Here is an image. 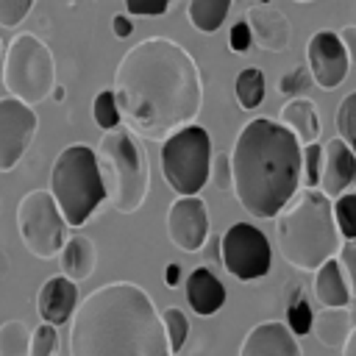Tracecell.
Here are the masks:
<instances>
[{
	"label": "cell",
	"instance_id": "cell-1",
	"mask_svg": "<svg viewBox=\"0 0 356 356\" xmlns=\"http://www.w3.org/2000/svg\"><path fill=\"white\" fill-rule=\"evenodd\" d=\"M114 95L134 134L164 142L200 114V67L184 44L167 36H150L120 58L114 70Z\"/></svg>",
	"mask_w": 356,
	"mask_h": 356
},
{
	"label": "cell",
	"instance_id": "cell-2",
	"mask_svg": "<svg viewBox=\"0 0 356 356\" xmlns=\"http://www.w3.org/2000/svg\"><path fill=\"white\" fill-rule=\"evenodd\" d=\"M70 356H172V345L153 298L131 281H111L78 303Z\"/></svg>",
	"mask_w": 356,
	"mask_h": 356
},
{
	"label": "cell",
	"instance_id": "cell-3",
	"mask_svg": "<svg viewBox=\"0 0 356 356\" xmlns=\"http://www.w3.org/2000/svg\"><path fill=\"white\" fill-rule=\"evenodd\" d=\"M231 170L239 206L259 220L278 217L298 195L303 150L284 122L256 117L234 142Z\"/></svg>",
	"mask_w": 356,
	"mask_h": 356
},
{
	"label": "cell",
	"instance_id": "cell-4",
	"mask_svg": "<svg viewBox=\"0 0 356 356\" xmlns=\"http://www.w3.org/2000/svg\"><path fill=\"white\" fill-rule=\"evenodd\" d=\"M278 253L286 264L303 273H317L339 250V228L334 220V200L314 186L300 189L275 222Z\"/></svg>",
	"mask_w": 356,
	"mask_h": 356
},
{
	"label": "cell",
	"instance_id": "cell-5",
	"mask_svg": "<svg viewBox=\"0 0 356 356\" xmlns=\"http://www.w3.org/2000/svg\"><path fill=\"white\" fill-rule=\"evenodd\" d=\"M97 164L106 184V200L120 214H134L150 192V164L134 134L111 128L100 136Z\"/></svg>",
	"mask_w": 356,
	"mask_h": 356
},
{
	"label": "cell",
	"instance_id": "cell-6",
	"mask_svg": "<svg viewBox=\"0 0 356 356\" xmlns=\"http://www.w3.org/2000/svg\"><path fill=\"white\" fill-rule=\"evenodd\" d=\"M50 192L67 220V225L81 228L106 200V184L100 175L97 153L89 145L64 147L50 170Z\"/></svg>",
	"mask_w": 356,
	"mask_h": 356
},
{
	"label": "cell",
	"instance_id": "cell-7",
	"mask_svg": "<svg viewBox=\"0 0 356 356\" xmlns=\"http://www.w3.org/2000/svg\"><path fill=\"white\" fill-rule=\"evenodd\" d=\"M3 86L11 97L36 106L53 95L56 83V58L50 47L33 33H17L3 56Z\"/></svg>",
	"mask_w": 356,
	"mask_h": 356
},
{
	"label": "cell",
	"instance_id": "cell-8",
	"mask_svg": "<svg viewBox=\"0 0 356 356\" xmlns=\"http://www.w3.org/2000/svg\"><path fill=\"white\" fill-rule=\"evenodd\" d=\"M161 175L175 195H197L211 175V136L200 125H184L161 142Z\"/></svg>",
	"mask_w": 356,
	"mask_h": 356
},
{
	"label": "cell",
	"instance_id": "cell-9",
	"mask_svg": "<svg viewBox=\"0 0 356 356\" xmlns=\"http://www.w3.org/2000/svg\"><path fill=\"white\" fill-rule=\"evenodd\" d=\"M17 228L25 250L36 259L58 256L67 242V220L50 189H33L19 200Z\"/></svg>",
	"mask_w": 356,
	"mask_h": 356
},
{
	"label": "cell",
	"instance_id": "cell-10",
	"mask_svg": "<svg viewBox=\"0 0 356 356\" xmlns=\"http://www.w3.org/2000/svg\"><path fill=\"white\" fill-rule=\"evenodd\" d=\"M273 250L261 228L234 222L222 234V267L239 281H256L270 273Z\"/></svg>",
	"mask_w": 356,
	"mask_h": 356
},
{
	"label": "cell",
	"instance_id": "cell-11",
	"mask_svg": "<svg viewBox=\"0 0 356 356\" xmlns=\"http://www.w3.org/2000/svg\"><path fill=\"white\" fill-rule=\"evenodd\" d=\"M39 131V117L33 106L6 95L0 97V172H11Z\"/></svg>",
	"mask_w": 356,
	"mask_h": 356
},
{
	"label": "cell",
	"instance_id": "cell-12",
	"mask_svg": "<svg viewBox=\"0 0 356 356\" xmlns=\"http://www.w3.org/2000/svg\"><path fill=\"white\" fill-rule=\"evenodd\" d=\"M167 239L184 250V253H197L203 250L209 239V211L206 203L197 195H178L172 206L167 209Z\"/></svg>",
	"mask_w": 356,
	"mask_h": 356
},
{
	"label": "cell",
	"instance_id": "cell-13",
	"mask_svg": "<svg viewBox=\"0 0 356 356\" xmlns=\"http://www.w3.org/2000/svg\"><path fill=\"white\" fill-rule=\"evenodd\" d=\"M306 61L320 89H337L350 72V58L337 31H317L309 39Z\"/></svg>",
	"mask_w": 356,
	"mask_h": 356
},
{
	"label": "cell",
	"instance_id": "cell-14",
	"mask_svg": "<svg viewBox=\"0 0 356 356\" xmlns=\"http://www.w3.org/2000/svg\"><path fill=\"white\" fill-rule=\"evenodd\" d=\"M245 19L250 25L256 47H261L267 53H284L289 47L292 25L281 8H273L270 3H256L245 11Z\"/></svg>",
	"mask_w": 356,
	"mask_h": 356
},
{
	"label": "cell",
	"instance_id": "cell-15",
	"mask_svg": "<svg viewBox=\"0 0 356 356\" xmlns=\"http://www.w3.org/2000/svg\"><path fill=\"white\" fill-rule=\"evenodd\" d=\"M356 184V153L345 145V139L334 136L323 147V172H320V189L334 200L345 195Z\"/></svg>",
	"mask_w": 356,
	"mask_h": 356
},
{
	"label": "cell",
	"instance_id": "cell-16",
	"mask_svg": "<svg viewBox=\"0 0 356 356\" xmlns=\"http://www.w3.org/2000/svg\"><path fill=\"white\" fill-rule=\"evenodd\" d=\"M239 356H300V345L286 323L264 320L245 334Z\"/></svg>",
	"mask_w": 356,
	"mask_h": 356
},
{
	"label": "cell",
	"instance_id": "cell-17",
	"mask_svg": "<svg viewBox=\"0 0 356 356\" xmlns=\"http://www.w3.org/2000/svg\"><path fill=\"white\" fill-rule=\"evenodd\" d=\"M78 309V284L67 275H53L44 281V286L39 289V298H36V312L44 323L50 325H61L67 320H72Z\"/></svg>",
	"mask_w": 356,
	"mask_h": 356
},
{
	"label": "cell",
	"instance_id": "cell-18",
	"mask_svg": "<svg viewBox=\"0 0 356 356\" xmlns=\"http://www.w3.org/2000/svg\"><path fill=\"white\" fill-rule=\"evenodd\" d=\"M186 303L195 314L211 317L225 303V286L209 267H195L186 278Z\"/></svg>",
	"mask_w": 356,
	"mask_h": 356
},
{
	"label": "cell",
	"instance_id": "cell-19",
	"mask_svg": "<svg viewBox=\"0 0 356 356\" xmlns=\"http://www.w3.org/2000/svg\"><path fill=\"white\" fill-rule=\"evenodd\" d=\"M58 264H61V275L72 278L75 284L86 281L92 273H95V264H97V250H95V242L83 234H75L64 242L61 253H58Z\"/></svg>",
	"mask_w": 356,
	"mask_h": 356
},
{
	"label": "cell",
	"instance_id": "cell-20",
	"mask_svg": "<svg viewBox=\"0 0 356 356\" xmlns=\"http://www.w3.org/2000/svg\"><path fill=\"white\" fill-rule=\"evenodd\" d=\"M350 331H353V325H350V309L348 306H323V312L314 314L312 334L328 350H342Z\"/></svg>",
	"mask_w": 356,
	"mask_h": 356
},
{
	"label": "cell",
	"instance_id": "cell-21",
	"mask_svg": "<svg viewBox=\"0 0 356 356\" xmlns=\"http://www.w3.org/2000/svg\"><path fill=\"white\" fill-rule=\"evenodd\" d=\"M281 122L298 136L300 145H312L320 136V114L309 97H289L281 106Z\"/></svg>",
	"mask_w": 356,
	"mask_h": 356
},
{
	"label": "cell",
	"instance_id": "cell-22",
	"mask_svg": "<svg viewBox=\"0 0 356 356\" xmlns=\"http://www.w3.org/2000/svg\"><path fill=\"white\" fill-rule=\"evenodd\" d=\"M314 298L323 306H348V300L353 298L337 259H328L323 267H317V273H314Z\"/></svg>",
	"mask_w": 356,
	"mask_h": 356
},
{
	"label": "cell",
	"instance_id": "cell-23",
	"mask_svg": "<svg viewBox=\"0 0 356 356\" xmlns=\"http://www.w3.org/2000/svg\"><path fill=\"white\" fill-rule=\"evenodd\" d=\"M231 11V0H189L186 17L200 33H214L225 22Z\"/></svg>",
	"mask_w": 356,
	"mask_h": 356
},
{
	"label": "cell",
	"instance_id": "cell-24",
	"mask_svg": "<svg viewBox=\"0 0 356 356\" xmlns=\"http://www.w3.org/2000/svg\"><path fill=\"white\" fill-rule=\"evenodd\" d=\"M264 89H267V81H264V72L259 67H245L239 70L236 81H234V95L239 100V106L245 111H253L261 106L264 100Z\"/></svg>",
	"mask_w": 356,
	"mask_h": 356
},
{
	"label": "cell",
	"instance_id": "cell-25",
	"mask_svg": "<svg viewBox=\"0 0 356 356\" xmlns=\"http://www.w3.org/2000/svg\"><path fill=\"white\" fill-rule=\"evenodd\" d=\"M31 331L22 320H8L0 325V356H28Z\"/></svg>",
	"mask_w": 356,
	"mask_h": 356
},
{
	"label": "cell",
	"instance_id": "cell-26",
	"mask_svg": "<svg viewBox=\"0 0 356 356\" xmlns=\"http://www.w3.org/2000/svg\"><path fill=\"white\" fill-rule=\"evenodd\" d=\"M286 325L292 328L295 337H306L314 325V312H312L303 289H292V295L286 300Z\"/></svg>",
	"mask_w": 356,
	"mask_h": 356
},
{
	"label": "cell",
	"instance_id": "cell-27",
	"mask_svg": "<svg viewBox=\"0 0 356 356\" xmlns=\"http://www.w3.org/2000/svg\"><path fill=\"white\" fill-rule=\"evenodd\" d=\"M92 117L97 122V128L103 131H111V128H120V106H117V95L114 89H103L95 95V103H92Z\"/></svg>",
	"mask_w": 356,
	"mask_h": 356
},
{
	"label": "cell",
	"instance_id": "cell-28",
	"mask_svg": "<svg viewBox=\"0 0 356 356\" xmlns=\"http://www.w3.org/2000/svg\"><path fill=\"white\" fill-rule=\"evenodd\" d=\"M334 122H337L339 139H345V145L356 153V92H350V95H345L339 100Z\"/></svg>",
	"mask_w": 356,
	"mask_h": 356
},
{
	"label": "cell",
	"instance_id": "cell-29",
	"mask_svg": "<svg viewBox=\"0 0 356 356\" xmlns=\"http://www.w3.org/2000/svg\"><path fill=\"white\" fill-rule=\"evenodd\" d=\"M334 220H337L339 236L356 239V192H345L334 197Z\"/></svg>",
	"mask_w": 356,
	"mask_h": 356
},
{
	"label": "cell",
	"instance_id": "cell-30",
	"mask_svg": "<svg viewBox=\"0 0 356 356\" xmlns=\"http://www.w3.org/2000/svg\"><path fill=\"white\" fill-rule=\"evenodd\" d=\"M161 317H164V325H167V337H170L172 353H178L184 348L186 337H189V320H186V314L178 306H167L161 312Z\"/></svg>",
	"mask_w": 356,
	"mask_h": 356
},
{
	"label": "cell",
	"instance_id": "cell-31",
	"mask_svg": "<svg viewBox=\"0 0 356 356\" xmlns=\"http://www.w3.org/2000/svg\"><path fill=\"white\" fill-rule=\"evenodd\" d=\"M312 83H314V75H312L309 64L306 67L298 64V67H292L289 72H284L278 78V92L286 95V97H300V92H306Z\"/></svg>",
	"mask_w": 356,
	"mask_h": 356
},
{
	"label": "cell",
	"instance_id": "cell-32",
	"mask_svg": "<svg viewBox=\"0 0 356 356\" xmlns=\"http://www.w3.org/2000/svg\"><path fill=\"white\" fill-rule=\"evenodd\" d=\"M58 348V334H56V325L50 323H42L31 331V350L28 356H53Z\"/></svg>",
	"mask_w": 356,
	"mask_h": 356
},
{
	"label": "cell",
	"instance_id": "cell-33",
	"mask_svg": "<svg viewBox=\"0 0 356 356\" xmlns=\"http://www.w3.org/2000/svg\"><path fill=\"white\" fill-rule=\"evenodd\" d=\"M320 172H323V147L317 142L303 145V184L306 186H317L320 184Z\"/></svg>",
	"mask_w": 356,
	"mask_h": 356
},
{
	"label": "cell",
	"instance_id": "cell-34",
	"mask_svg": "<svg viewBox=\"0 0 356 356\" xmlns=\"http://www.w3.org/2000/svg\"><path fill=\"white\" fill-rule=\"evenodd\" d=\"M36 0H0V28H17L33 8Z\"/></svg>",
	"mask_w": 356,
	"mask_h": 356
},
{
	"label": "cell",
	"instance_id": "cell-35",
	"mask_svg": "<svg viewBox=\"0 0 356 356\" xmlns=\"http://www.w3.org/2000/svg\"><path fill=\"white\" fill-rule=\"evenodd\" d=\"M211 184L220 192L234 189V170H231V153H214L211 159Z\"/></svg>",
	"mask_w": 356,
	"mask_h": 356
},
{
	"label": "cell",
	"instance_id": "cell-36",
	"mask_svg": "<svg viewBox=\"0 0 356 356\" xmlns=\"http://www.w3.org/2000/svg\"><path fill=\"white\" fill-rule=\"evenodd\" d=\"M337 261H339L342 275H345V281L350 286V295L356 298V239H345V245H339Z\"/></svg>",
	"mask_w": 356,
	"mask_h": 356
},
{
	"label": "cell",
	"instance_id": "cell-37",
	"mask_svg": "<svg viewBox=\"0 0 356 356\" xmlns=\"http://www.w3.org/2000/svg\"><path fill=\"white\" fill-rule=\"evenodd\" d=\"M172 0H125V8L131 17H161Z\"/></svg>",
	"mask_w": 356,
	"mask_h": 356
},
{
	"label": "cell",
	"instance_id": "cell-38",
	"mask_svg": "<svg viewBox=\"0 0 356 356\" xmlns=\"http://www.w3.org/2000/svg\"><path fill=\"white\" fill-rule=\"evenodd\" d=\"M250 44H253V33H250L248 19L234 22V28H231V33H228V47H231L234 53H248Z\"/></svg>",
	"mask_w": 356,
	"mask_h": 356
},
{
	"label": "cell",
	"instance_id": "cell-39",
	"mask_svg": "<svg viewBox=\"0 0 356 356\" xmlns=\"http://www.w3.org/2000/svg\"><path fill=\"white\" fill-rule=\"evenodd\" d=\"M337 33H339V39H342V44H345V50H348L350 67H356V25H342Z\"/></svg>",
	"mask_w": 356,
	"mask_h": 356
},
{
	"label": "cell",
	"instance_id": "cell-40",
	"mask_svg": "<svg viewBox=\"0 0 356 356\" xmlns=\"http://www.w3.org/2000/svg\"><path fill=\"white\" fill-rule=\"evenodd\" d=\"M111 31L117 39H128L134 33V22H131V14H114L111 19Z\"/></svg>",
	"mask_w": 356,
	"mask_h": 356
},
{
	"label": "cell",
	"instance_id": "cell-41",
	"mask_svg": "<svg viewBox=\"0 0 356 356\" xmlns=\"http://www.w3.org/2000/svg\"><path fill=\"white\" fill-rule=\"evenodd\" d=\"M206 259L209 261H220L222 264V236H214L211 234V239H206Z\"/></svg>",
	"mask_w": 356,
	"mask_h": 356
},
{
	"label": "cell",
	"instance_id": "cell-42",
	"mask_svg": "<svg viewBox=\"0 0 356 356\" xmlns=\"http://www.w3.org/2000/svg\"><path fill=\"white\" fill-rule=\"evenodd\" d=\"M164 284H167V286H178V284H181V264H178V261H170V264L164 267Z\"/></svg>",
	"mask_w": 356,
	"mask_h": 356
},
{
	"label": "cell",
	"instance_id": "cell-43",
	"mask_svg": "<svg viewBox=\"0 0 356 356\" xmlns=\"http://www.w3.org/2000/svg\"><path fill=\"white\" fill-rule=\"evenodd\" d=\"M342 356H356V325H353L350 337H348L345 345H342Z\"/></svg>",
	"mask_w": 356,
	"mask_h": 356
},
{
	"label": "cell",
	"instance_id": "cell-44",
	"mask_svg": "<svg viewBox=\"0 0 356 356\" xmlns=\"http://www.w3.org/2000/svg\"><path fill=\"white\" fill-rule=\"evenodd\" d=\"M6 270H8V256L0 250V281L6 278Z\"/></svg>",
	"mask_w": 356,
	"mask_h": 356
},
{
	"label": "cell",
	"instance_id": "cell-45",
	"mask_svg": "<svg viewBox=\"0 0 356 356\" xmlns=\"http://www.w3.org/2000/svg\"><path fill=\"white\" fill-rule=\"evenodd\" d=\"M53 97H56V100H64V89H61V86H56V89H53Z\"/></svg>",
	"mask_w": 356,
	"mask_h": 356
},
{
	"label": "cell",
	"instance_id": "cell-46",
	"mask_svg": "<svg viewBox=\"0 0 356 356\" xmlns=\"http://www.w3.org/2000/svg\"><path fill=\"white\" fill-rule=\"evenodd\" d=\"M3 56H6V50H3V42H0V70H3Z\"/></svg>",
	"mask_w": 356,
	"mask_h": 356
},
{
	"label": "cell",
	"instance_id": "cell-47",
	"mask_svg": "<svg viewBox=\"0 0 356 356\" xmlns=\"http://www.w3.org/2000/svg\"><path fill=\"white\" fill-rule=\"evenodd\" d=\"M256 3H270V0H256Z\"/></svg>",
	"mask_w": 356,
	"mask_h": 356
},
{
	"label": "cell",
	"instance_id": "cell-48",
	"mask_svg": "<svg viewBox=\"0 0 356 356\" xmlns=\"http://www.w3.org/2000/svg\"><path fill=\"white\" fill-rule=\"evenodd\" d=\"M295 3H309V0H295Z\"/></svg>",
	"mask_w": 356,
	"mask_h": 356
}]
</instances>
